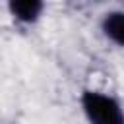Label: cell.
Returning a JSON list of instances; mask_svg holds the SVG:
<instances>
[{
  "label": "cell",
  "instance_id": "2",
  "mask_svg": "<svg viewBox=\"0 0 124 124\" xmlns=\"http://www.w3.org/2000/svg\"><path fill=\"white\" fill-rule=\"evenodd\" d=\"M45 12V2L39 0H12L8 2V14L21 25H33L43 17Z\"/></svg>",
  "mask_w": 124,
  "mask_h": 124
},
{
  "label": "cell",
  "instance_id": "1",
  "mask_svg": "<svg viewBox=\"0 0 124 124\" xmlns=\"http://www.w3.org/2000/svg\"><path fill=\"white\" fill-rule=\"evenodd\" d=\"M79 107L87 124H124L122 103L101 89H83L79 95Z\"/></svg>",
  "mask_w": 124,
  "mask_h": 124
},
{
  "label": "cell",
  "instance_id": "3",
  "mask_svg": "<svg viewBox=\"0 0 124 124\" xmlns=\"http://www.w3.org/2000/svg\"><path fill=\"white\" fill-rule=\"evenodd\" d=\"M101 31L114 46L124 48V10H108L101 17Z\"/></svg>",
  "mask_w": 124,
  "mask_h": 124
}]
</instances>
